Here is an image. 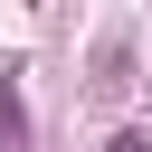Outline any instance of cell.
Wrapping results in <instances>:
<instances>
[{"label":"cell","mask_w":152,"mask_h":152,"mask_svg":"<svg viewBox=\"0 0 152 152\" xmlns=\"http://www.w3.org/2000/svg\"><path fill=\"white\" fill-rule=\"evenodd\" d=\"M104 152H152V142H142V133H114V142H104Z\"/></svg>","instance_id":"cell-1"}]
</instances>
